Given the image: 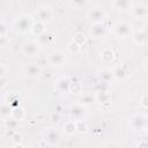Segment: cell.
Listing matches in <instances>:
<instances>
[{"mask_svg": "<svg viewBox=\"0 0 148 148\" xmlns=\"http://www.w3.org/2000/svg\"><path fill=\"white\" fill-rule=\"evenodd\" d=\"M59 139H60V136H59V132H58L57 127L49 126L45 130V132H44V140L46 141L47 145L54 146V145H57L59 142Z\"/></svg>", "mask_w": 148, "mask_h": 148, "instance_id": "obj_10", "label": "cell"}, {"mask_svg": "<svg viewBox=\"0 0 148 148\" xmlns=\"http://www.w3.org/2000/svg\"><path fill=\"white\" fill-rule=\"evenodd\" d=\"M10 117L14 118V119L17 120V121H22V120L25 118V110H24L22 106L18 105V106H16V108L13 109Z\"/></svg>", "mask_w": 148, "mask_h": 148, "instance_id": "obj_21", "label": "cell"}, {"mask_svg": "<svg viewBox=\"0 0 148 148\" xmlns=\"http://www.w3.org/2000/svg\"><path fill=\"white\" fill-rule=\"evenodd\" d=\"M112 34L118 38H127L133 35L132 25L126 21H118L112 27Z\"/></svg>", "mask_w": 148, "mask_h": 148, "instance_id": "obj_2", "label": "cell"}, {"mask_svg": "<svg viewBox=\"0 0 148 148\" xmlns=\"http://www.w3.org/2000/svg\"><path fill=\"white\" fill-rule=\"evenodd\" d=\"M36 15H37V21L46 24L53 21V10L50 6H42L40 8H38L36 10Z\"/></svg>", "mask_w": 148, "mask_h": 148, "instance_id": "obj_7", "label": "cell"}, {"mask_svg": "<svg viewBox=\"0 0 148 148\" xmlns=\"http://www.w3.org/2000/svg\"><path fill=\"white\" fill-rule=\"evenodd\" d=\"M131 15L136 18V20H140V18H145L147 17L148 15V9H147V5L142 1L140 2H134L131 5V7L128 8Z\"/></svg>", "mask_w": 148, "mask_h": 148, "instance_id": "obj_5", "label": "cell"}, {"mask_svg": "<svg viewBox=\"0 0 148 148\" xmlns=\"http://www.w3.org/2000/svg\"><path fill=\"white\" fill-rule=\"evenodd\" d=\"M97 80L101 81V82L110 83L113 80L112 71L111 69H102V71H99L98 74H97Z\"/></svg>", "mask_w": 148, "mask_h": 148, "instance_id": "obj_19", "label": "cell"}, {"mask_svg": "<svg viewBox=\"0 0 148 148\" xmlns=\"http://www.w3.org/2000/svg\"><path fill=\"white\" fill-rule=\"evenodd\" d=\"M132 2L128 0H114L112 1V6L116 9H128L131 7Z\"/></svg>", "mask_w": 148, "mask_h": 148, "instance_id": "obj_26", "label": "cell"}, {"mask_svg": "<svg viewBox=\"0 0 148 148\" xmlns=\"http://www.w3.org/2000/svg\"><path fill=\"white\" fill-rule=\"evenodd\" d=\"M39 44L36 40H25L22 45H21V52L27 56V57H32L39 53Z\"/></svg>", "mask_w": 148, "mask_h": 148, "instance_id": "obj_8", "label": "cell"}, {"mask_svg": "<svg viewBox=\"0 0 148 148\" xmlns=\"http://www.w3.org/2000/svg\"><path fill=\"white\" fill-rule=\"evenodd\" d=\"M8 27L3 21H0V36H7Z\"/></svg>", "mask_w": 148, "mask_h": 148, "instance_id": "obj_35", "label": "cell"}, {"mask_svg": "<svg viewBox=\"0 0 148 148\" xmlns=\"http://www.w3.org/2000/svg\"><path fill=\"white\" fill-rule=\"evenodd\" d=\"M82 91V84L80 82V80L74 76L71 77V83H69V92L72 94H80Z\"/></svg>", "mask_w": 148, "mask_h": 148, "instance_id": "obj_20", "label": "cell"}, {"mask_svg": "<svg viewBox=\"0 0 148 148\" xmlns=\"http://www.w3.org/2000/svg\"><path fill=\"white\" fill-rule=\"evenodd\" d=\"M87 18L91 23V25L92 24L103 23L104 20L106 18V13H105V10L102 7H99V6H92L87 12Z\"/></svg>", "mask_w": 148, "mask_h": 148, "instance_id": "obj_3", "label": "cell"}, {"mask_svg": "<svg viewBox=\"0 0 148 148\" xmlns=\"http://www.w3.org/2000/svg\"><path fill=\"white\" fill-rule=\"evenodd\" d=\"M112 95L110 92H105V94H96V102L102 103V104H109L111 102Z\"/></svg>", "mask_w": 148, "mask_h": 148, "instance_id": "obj_29", "label": "cell"}, {"mask_svg": "<svg viewBox=\"0 0 148 148\" xmlns=\"http://www.w3.org/2000/svg\"><path fill=\"white\" fill-rule=\"evenodd\" d=\"M68 3H69V6L73 7V8H80V7L87 6L89 2H88V1H82V0H74V1H69Z\"/></svg>", "mask_w": 148, "mask_h": 148, "instance_id": "obj_33", "label": "cell"}, {"mask_svg": "<svg viewBox=\"0 0 148 148\" xmlns=\"http://www.w3.org/2000/svg\"><path fill=\"white\" fill-rule=\"evenodd\" d=\"M87 113H88L87 108L79 104V103H74L69 108V116H71V119L73 121L83 120V118L87 116Z\"/></svg>", "mask_w": 148, "mask_h": 148, "instance_id": "obj_6", "label": "cell"}, {"mask_svg": "<svg viewBox=\"0 0 148 148\" xmlns=\"http://www.w3.org/2000/svg\"><path fill=\"white\" fill-rule=\"evenodd\" d=\"M67 51L71 53V54H77V53H80V51H81V46H79L76 43H74L73 40H71L68 44H67Z\"/></svg>", "mask_w": 148, "mask_h": 148, "instance_id": "obj_30", "label": "cell"}, {"mask_svg": "<svg viewBox=\"0 0 148 148\" xmlns=\"http://www.w3.org/2000/svg\"><path fill=\"white\" fill-rule=\"evenodd\" d=\"M18 125H20V121L15 120L12 117L6 118V120H5V127L7 130H9V131H16L18 128Z\"/></svg>", "mask_w": 148, "mask_h": 148, "instance_id": "obj_27", "label": "cell"}, {"mask_svg": "<svg viewBox=\"0 0 148 148\" xmlns=\"http://www.w3.org/2000/svg\"><path fill=\"white\" fill-rule=\"evenodd\" d=\"M105 148H120V145L117 142H111V143H108Z\"/></svg>", "mask_w": 148, "mask_h": 148, "instance_id": "obj_41", "label": "cell"}, {"mask_svg": "<svg viewBox=\"0 0 148 148\" xmlns=\"http://www.w3.org/2000/svg\"><path fill=\"white\" fill-rule=\"evenodd\" d=\"M12 111L13 108L8 104V103H2L0 105V116L3 118H9L12 116Z\"/></svg>", "mask_w": 148, "mask_h": 148, "instance_id": "obj_28", "label": "cell"}, {"mask_svg": "<svg viewBox=\"0 0 148 148\" xmlns=\"http://www.w3.org/2000/svg\"><path fill=\"white\" fill-rule=\"evenodd\" d=\"M106 31H108V28L104 23H98V24H92L90 30H89V34L91 37L94 38H102L106 35Z\"/></svg>", "mask_w": 148, "mask_h": 148, "instance_id": "obj_13", "label": "cell"}, {"mask_svg": "<svg viewBox=\"0 0 148 148\" xmlns=\"http://www.w3.org/2000/svg\"><path fill=\"white\" fill-rule=\"evenodd\" d=\"M130 125L133 130H136V131H141V130H146L147 128V117L142 113H138V114H134L132 118H131V121H130Z\"/></svg>", "mask_w": 148, "mask_h": 148, "instance_id": "obj_11", "label": "cell"}, {"mask_svg": "<svg viewBox=\"0 0 148 148\" xmlns=\"http://www.w3.org/2000/svg\"><path fill=\"white\" fill-rule=\"evenodd\" d=\"M35 20L28 14H20L13 21V29L18 34H27L31 30Z\"/></svg>", "mask_w": 148, "mask_h": 148, "instance_id": "obj_1", "label": "cell"}, {"mask_svg": "<svg viewBox=\"0 0 148 148\" xmlns=\"http://www.w3.org/2000/svg\"><path fill=\"white\" fill-rule=\"evenodd\" d=\"M50 118H51V120L53 121V123H56V124H58L59 121H60V114L58 113V112H53V113H51V116H50Z\"/></svg>", "mask_w": 148, "mask_h": 148, "instance_id": "obj_37", "label": "cell"}, {"mask_svg": "<svg viewBox=\"0 0 148 148\" xmlns=\"http://www.w3.org/2000/svg\"><path fill=\"white\" fill-rule=\"evenodd\" d=\"M132 38H133V40H134L135 44H138V45H143V44L146 43V40H147V32H146V29H141V30L134 32V34L132 35Z\"/></svg>", "mask_w": 148, "mask_h": 148, "instance_id": "obj_18", "label": "cell"}, {"mask_svg": "<svg viewBox=\"0 0 148 148\" xmlns=\"http://www.w3.org/2000/svg\"><path fill=\"white\" fill-rule=\"evenodd\" d=\"M22 73H23L27 77L36 79V77L40 76V74H42V67H40L38 64L29 62V64L23 65V67H22Z\"/></svg>", "mask_w": 148, "mask_h": 148, "instance_id": "obj_9", "label": "cell"}, {"mask_svg": "<svg viewBox=\"0 0 148 148\" xmlns=\"http://www.w3.org/2000/svg\"><path fill=\"white\" fill-rule=\"evenodd\" d=\"M101 60L104 62V64H112L116 59V54H114V51L112 49H104L102 50L101 52Z\"/></svg>", "mask_w": 148, "mask_h": 148, "instance_id": "obj_15", "label": "cell"}, {"mask_svg": "<svg viewBox=\"0 0 148 148\" xmlns=\"http://www.w3.org/2000/svg\"><path fill=\"white\" fill-rule=\"evenodd\" d=\"M136 147H138V148H148V143H147V140H146V139L139 140V142H138Z\"/></svg>", "mask_w": 148, "mask_h": 148, "instance_id": "obj_38", "label": "cell"}, {"mask_svg": "<svg viewBox=\"0 0 148 148\" xmlns=\"http://www.w3.org/2000/svg\"><path fill=\"white\" fill-rule=\"evenodd\" d=\"M120 148H131V146H127V145L126 146H120Z\"/></svg>", "mask_w": 148, "mask_h": 148, "instance_id": "obj_43", "label": "cell"}, {"mask_svg": "<svg viewBox=\"0 0 148 148\" xmlns=\"http://www.w3.org/2000/svg\"><path fill=\"white\" fill-rule=\"evenodd\" d=\"M95 89H96V92H97V94L110 92V91H111V83H106V82L97 81V83L95 84Z\"/></svg>", "mask_w": 148, "mask_h": 148, "instance_id": "obj_23", "label": "cell"}, {"mask_svg": "<svg viewBox=\"0 0 148 148\" xmlns=\"http://www.w3.org/2000/svg\"><path fill=\"white\" fill-rule=\"evenodd\" d=\"M72 40H73L74 43H76V44H77L79 46H81V47L87 44V37H86V35H84L83 32H76V34H74Z\"/></svg>", "mask_w": 148, "mask_h": 148, "instance_id": "obj_24", "label": "cell"}, {"mask_svg": "<svg viewBox=\"0 0 148 148\" xmlns=\"http://www.w3.org/2000/svg\"><path fill=\"white\" fill-rule=\"evenodd\" d=\"M47 61L54 67H61L67 61V54L62 50H53L49 53Z\"/></svg>", "mask_w": 148, "mask_h": 148, "instance_id": "obj_4", "label": "cell"}, {"mask_svg": "<svg viewBox=\"0 0 148 148\" xmlns=\"http://www.w3.org/2000/svg\"><path fill=\"white\" fill-rule=\"evenodd\" d=\"M6 73H7V68L5 67V65L0 64V77L1 76H6Z\"/></svg>", "mask_w": 148, "mask_h": 148, "instance_id": "obj_40", "label": "cell"}, {"mask_svg": "<svg viewBox=\"0 0 148 148\" xmlns=\"http://www.w3.org/2000/svg\"><path fill=\"white\" fill-rule=\"evenodd\" d=\"M22 140H23V135H22V133L17 132V131H15V132L12 134V136H10V141L13 142V145L22 143Z\"/></svg>", "mask_w": 148, "mask_h": 148, "instance_id": "obj_31", "label": "cell"}, {"mask_svg": "<svg viewBox=\"0 0 148 148\" xmlns=\"http://www.w3.org/2000/svg\"><path fill=\"white\" fill-rule=\"evenodd\" d=\"M30 31H31L34 35L39 36V35H42V34H44V32L46 31V28H45V24H44V23H42V22H39V21H35Z\"/></svg>", "mask_w": 148, "mask_h": 148, "instance_id": "obj_22", "label": "cell"}, {"mask_svg": "<svg viewBox=\"0 0 148 148\" xmlns=\"http://www.w3.org/2000/svg\"><path fill=\"white\" fill-rule=\"evenodd\" d=\"M64 132L67 135H73L74 133H76V124H75V121H73V120L66 121L65 125H64Z\"/></svg>", "mask_w": 148, "mask_h": 148, "instance_id": "obj_25", "label": "cell"}, {"mask_svg": "<svg viewBox=\"0 0 148 148\" xmlns=\"http://www.w3.org/2000/svg\"><path fill=\"white\" fill-rule=\"evenodd\" d=\"M8 43H9V40H8L7 36H0V49L6 47L8 45Z\"/></svg>", "mask_w": 148, "mask_h": 148, "instance_id": "obj_36", "label": "cell"}, {"mask_svg": "<svg viewBox=\"0 0 148 148\" xmlns=\"http://www.w3.org/2000/svg\"><path fill=\"white\" fill-rule=\"evenodd\" d=\"M77 103L88 108L90 105H92L94 103H96V94H92V92H84L82 94L79 99H77Z\"/></svg>", "mask_w": 148, "mask_h": 148, "instance_id": "obj_14", "label": "cell"}, {"mask_svg": "<svg viewBox=\"0 0 148 148\" xmlns=\"http://www.w3.org/2000/svg\"><path fill=\"white\" fill-rule=\"evenodd\" d=\"M53 39H54L53 34H51V32H49V31H45L44 34L37 36V40H36V42L39 44V46H40V45H50V44L53 42Z\"/></svg>", "mask_w": 148, "mask_h": 148, "instance_id": "obj_16", "label": "cell"}, {"mask_svg": "<svg viewBox=\"0 0 148 148\" xmlns=\"http://www.w3.org/2000/svg\"><path fill=\"white\" fill-rule=\"evenodd\" d=\"M75 124H76V132H80V133H84V132H87L88 126H87V124H86L83 120L75 121Z\"/></svg>", "mask_w": 148, "mask_h": 148, "instance_id": "obj_32", "label": "cell"}, {"mask_svg": "<svg viewBox=\"0 0 148 148\" xmlns=\"http://www.w3.org/2000/svg\"><path fill=\"white\" fill-rule=\"evenodd\" d=\"M139 104H140L143 109H147V108H148V95H147V94H143V95L140 97Z\"/></svg>", "mask_w": 148, "mask_h": 148, "instance_id": "obj_34", "label": "cell"}, {"mask_svg": "<svg viewBox=\"0 0 148 148\" xmlns=\"http://www.w3.org/2000/svg\"><path fill=\"white\" fill-rule=\"evenodd\" d=\"M112 74H113V79L117 80H123L128 75V71L126 69L125 66L123 65H118L112 69Z\"/></svg>", "mask_w": 148, "mask_h": 148, "instance_id": "obj_17", "label": "cell"}, {"mask_svg": "<svg viewBox=\"0 0 148 148\" xmlns=\"http://www.w3.org/2000/svg\"><path fill=\"white\" fill-rule=\"evenodd\" d=\"M12 148H25L23 143H16V145H13Z\"/></svg>", "mask_w": 148, "mask_h": 148, "instance_id": "obj_42", "label": "cell"}, {"mask_svg": "<svg viewBox=\"0 0 148 148\" xmlns=\"http://www.w3.org/2000/svg\"><path fill=\"white\" fill-rule=\"evenodd\" d=\"M7 83H8V77H7V76H1V77H0V88L6 87Z\"/></svg>", "mask_w": 148, "mask_h": 148, "instance_id": "obj_39", "label": "cell"}, {"mask_svg": "<svg viewBox=\"0 0 148 148\" xmlns=\"http://www.w3.org/2000/svg\"><path fill=\"white\" fill-rule=\"evenodd\" d=\"M69 83H71L69 76H61L54 82V89L58 92L67 94V92H69Z\"/></svg>", "mask_w": 148, "mask_h": 148, "instance_id": "obj_12", "label": "cell"}]
</instances>
